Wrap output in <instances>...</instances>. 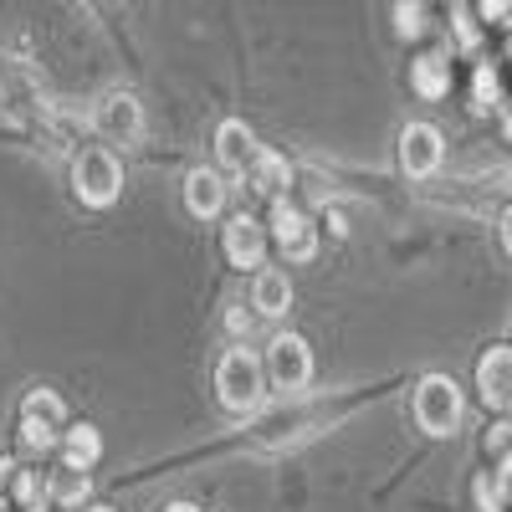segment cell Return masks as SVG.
Here are the masks:
<instances>
[{"mask_svg":"<svg viewBox=\"0 0 512 512\" xmlns=\"http://www.w3.org/2000/svg\"><path fill=\"white\" fill-rule=\"evenodd\" d=\"M262 359H256L251 349H226V359L216 364V390H221V405L246 415L262 405V390H267V379H262Z\"/></svg>","mask_w":512,"mask_h":512,"instance_id":"cell-1","label":"cell"},{"mask_svg":"<svg viewBox=\"0 0 512 512\" xmlns=\"http://www.w3.org/2000/svg\"><path fill=\"white\" fill-rule=\"evenodd\" d=\"M118 190H123V164L108 154V149H82L77 159H72V195L82 200V205H113L118 200Z\"/></svg>","mask_w":512,"mask_h":512,"instance_id":"cell-2","label":"cell"},{"mask_svg":"<svg viewBox=\"0 0 512 512\" xmlns=\"http://www.w3.org/2000/svg\"><path fill=\"white\" fill-rule=\"evenodd\" d=\"M415 420H420L425 436H451L461 425V390H456V379L425 374L420 390H415Z\"/></svg>","mask_w":512,"mask_h":512,"instance_id":"cell-3","label":"cell"},{"mask_svg":"<svg viewBox=\"0 0 512 512\" xmlns=\"http://www.w3.org/2000/svg\"><path fill=\"white\" fill-rule=\"evenodd\" d=\"M267 374H272L277 390H287V395L308 390V379H313V349H308V338H297V333L272 338V349H267Z\"/></svg>","mask_w":512,"mask_h":512,"instance_id":"cell-4","label":"cell"},{"mask_svg":"<svg viewBox=\"0 0 512 512\" xmlns=\"http://www.w3.org/2000/svg\"><path fill=\"white\" fill-rule=\"evenodd\" d=\"M272 236L282 246L287 262H313V251H318V226L303 216V210H292L287 200L272 205Z\"/></svg>","mask_w":512,"mask_h":512,"instance_id":"cell-5","label":"cell"},{"mask_svg":"<svg viewBox=\"0 0 512 512\" xmlns=\"http://www.w3.org/2000/svg\"><path fill=\"white\" fill-rule=\"evenodd\" d=\"M441 128L436 123H405V134H400V164H405V175L425 180V175H436L441 169Z\"/></svg>","mask_w":512,"mask_h":512,"instance_id":"cell-6","label":"cell"},{"mask_svg":"<svg viewBox=\"0 0 512 512\" xmlns=\"http://www.w3.org/2000/svg\"><path fill=\"white\" fill-rule=\"evenodd\" d=\"M477 390L492 410H512V349H487L477 364Z\"/></svg>","mask_w":512,"mask_h":512,"instance_id":"cell-7","label":"cell"},{"mask_svg":"<svg viewBox=\"0 0 512 512\" xmlns=\"http://www.w3.org/2000/svg\"><path fill=\"white\" fill-rule=\"evenodd\" d=\"M98 134L113 139V144H134V139L144 134V113H139V103L128 98V93L103 98V108H98Z\"/></svg>","mask_w":512,"mask_h":512,"instance_id":"cell-8","label":"cell"},{"mask_svg":"<svg viewBox=\"0 0 512 512\" xmlns=\"http://www.w3.org/2000/svg\"><path fill=\"white\" fill-rule=\"evenodd\" d=\"M262 251H267V226L256 216H231L226 221V256L236 267H262Z\"/></svg>","mask_w":512,"mask_h":512,"instance_id":"cell-9","label":"cell"},{"mask_svg":"<svg viewBox=\"0 0 512 512\" xmlns=\"http://www.w3.org/2000/svg\"><path fill=\"white\" fill-rule=\"evenodd\" d=\"M216 154H221V164L231 169V175H246V169L256 164V154H262V149H256L251 128L231 118V123H221V134H216Z\"/></svg>","mask_w":512,"mask_h":512,"instance_id":"cell-10","label":"cell"},{"mask_svg":"<svg viewBox=\"0 0 512 512\" xmlns=\"http://www.w3.org/2000/svg\"><path fill=\"white\" fill-rule=\"evenodd\" d=\"M185 205H190V216H200V221L221 216V205H226V180L216 175V169H195V175L185 180Z\"/></svg>","mask_w":512,"mask_h":512,"instance_id":"cell-11","label":"cell"},{"mask_svg":"<svg viewBox=\"0 0 512 512\" xmlns=\"http://www.w3.org/2000/svg\"><path fill=\"white\" fill-rule=\"evenodd\" d=\"M251 308L262 313V318H282V313L292 308V282H287V272H262V277H256Z\"/></svg>","mask_w":512,"mask_h":512,"instance_id":"cell-12","label":"cell"},{"mask_svg":"<svg viewBox=\"0 0 512 512\" xmlns=\"http://www.w3.org/2000/svg\"><path fill=\"white\" fill-rule=\"evenodd\" d=\"M410 82H415L420 98H446V93H451V62H446L441 52H425V57L410 67Z\"/></svg>","mask_w":512,"mask_h":512,"instance_id":"cell-13","label":"cell"},{"mask_svg":"<svg viewBox=\"0 0 512 512\" xmlns=\"http://www.w3.org/2000/svg\"><path fill=\"white\" fill-rule=\"evenodd\" d=\"M246 180H251L256 195L282 200V190L292 185V169H287V159H277V154H256V164L246 169Z\"/></svg>","mask_w":512,"mask_h":512,"instance_id":"cell-14","label":"cell"},{"mask_svg":"<svg viewBox=\"0 0 512 512\" xmlns=\"http://www.w3.org/2000/svg\"><path fill=\"white\" fill-rule=\"evenodd\" d=\"M62 466H77V472H88V466L103 456V436L93 431V425H77V431H67V441H62Z\"/></svg>","mask_w":512,"mask_h":512,"instance_id":"cell-15","label":"cell"},{"mask_svg":"<svg viewBox=\"0 0 512 512\" xmlns=\"http://www.w3.org/2000/svg\"><path fill=\"white\" fill-rule=\"evenodd\" d=\"M47 492L57 502H67V507H82V502H88V492H93V482H88V472H77V466H57Z\"/></svg>","mask_w":512,"mask_h":512,"instance_id":"cell-16","label":"cell"},{"mask_svg":"<svg viewBox=\"0 0 512 512\" xmlns=\"http://www.w3.org/2000/svg\"><path fill=\"white\" fill-rule=\"evenodd\" d=\"M21 415H31V420H41V425H52V431H57V425H62V400L52 395V390H31L26 400H21Z\"/></svg>","mask_w":512,"mask_h":512,"instance_id":"cell-17","label":"cell"},{"mask_svg":"<svg viewBox=\"0 0 512 512\" xmlns=\"http://www.w3.org/2000/svg\"><path fill=\"white\" fill-rule=\"evenodd\" d=\"M11 497H16L26 512H41V497H47V482H41V472H21V466H16V477H11Z\"/></svg>","mask_w":512,"mask_h":512,"instance_id":"cell-18","label":"cell"},{"mask_svg":"<svg viewBox=\"0 0 512 512\" xmlns=\"http://www.w3.org/2000/svg\"><path fill=\"white\" fill-rule=\"evenodd\" d=\"M507 482H502V472H487V477H477V512H502L507 507Z\"/></svg>","mask_w":512,"mask_h":512,"instance_id":"cell-19","label":"cell"},{"mask_svg":"<svg viewBox=\"0 0 512 512\" xmlns=\"http://www.w3.org/2000/svg\"><path fill=\"white\" fill-rule=\"evenodd\" d=\"M497 72L492 67H477V77H472V113H492L497 108Z\"/></svg>","mask_w":512,"mask_h":512,"instance_id":"cell-20","label":"cell"},{"mask_svg":"<svg viewBox=\"0 0 512 512\" xmlns=\"http://www.w3.org/2000/svg\"><path fill=\"white\" fill-rule=\"evenodd\" d=\"M21 446L36 451V456H47L57 446V431H52V425H41V420H31V415H21Z\"/></svg>","mask_w":512,"mask_h":512,"instance_id":"cell-21","label":"cell"},{"mask_svg":"<svg viewBox=\"0 0 512 512\" xmlns=\"http://www.w3.org/2000/svg\"><path fill=\"white\" fill-rule=\"evenodd\" d=\"M395 31L400 36H420L425 31V11L420 6H395Z\"/></svg>","mask_w":512,"mask_h":512,"instance_id":"cell-22","label":"cell"},{"mask_svg":"<svg viewBox=\"0 0 512 512\" xmlns=\"http://www.w3.org/2000/svg\"><path fill=\"white\" fill-rule=\"evenodd\" d=\"M507 441H512V425H507V420H502V425H492V431H487V446H492V451H502Z\"/></svg>","mask_w":512,"mask_h":512,"instance_id":"cell-23","label":"cell"},{"mask_svg":"<svg viewBox=\"0 0 512 512\" xmlns=\"http://www.w3.org/2000/svg\"><path fill=\"white\" fill-rule=\"evenodd\" d=\"M482 16H487V21H492V16H512V6H507V0H497V6L487 0V6H482Z\"/></svg>","mask_w":512,"mask_h":512,"instance_id":"cell-24","label":"cell"},{"mask_svg":"<svg viewBox=\"0 0 512 512\" xmlns=\"http://www.w3.org/2000/svg\"><path fill=\"white\" fill-rule=\"evenodd\" d=\"M502 246L512 251V205H507V216H502Z\"/></svg>","mask_w":512,"mask_h":512,"instance_id":"cell-25","label":"cell"},{"mask_svg":"<svg viewBox=\"0 0 512 512\" xmlns=\"http://www.w3.org/2000/svg\"><path fill=\"white\" fill-rule=\"evenodd\" d=\"M11 477H16V461H0V487H11Z\"/></svg>","mask_w":512,"mask_h":512,"instance_id":"cell-26","label":"cell"},{"mask_svg":"<svg viewBox=\"0 0 512 512\" xmlns=\"http://www.w3.org/2000/svg\"><path fill=\"white\" fill-rule=\"evenodd\" d=\"M164 512H200V507H190V502H175V507H164Z\"/></svg>","mask_w":512,"mask_h":512,"instance_id":"cell-27","label":"cell"},{"mask_svg":"<svg viewBox=\"0 0 512 512\" xmlns=\"http://www.w3.org/2000/svg\"><path fill=\"white\" fill-rule=\"evenodd\" d=\"M502 128H507V139H512V108H507V118H502Z\"/></svg>","mask_w":512,"mask_h":512,"instance_id":"cell-28","label":"cell"},{"mask_svg":"<svg viewBox=\"0 0 512 512\" xmlns=\"http://www.w3.org/2000/svg\"><path fill=\"white\" fill-rule=\"evenodd\" d=\"M93 512H113V507H93Z\"/></svg>","mask_w":512,"mask_h":512,"instance_id":"cell-29","label":"cell"},{"mask_svg":"<svg viewBox=\"0 0 512 512\" xmlns=\"http://www.w3.org/2000/svg\"><path fill=\"white\" fill-rule=\"evenodd\" d=\"M0 512H6V507H0Z\"/></svg>","mask_w":512,"mask_h":512,"instance_id":"cell-30","label":"cell"},{"mask_svg":"<svg viewBox=\"0 0 512 512\" xmlns=\"http://www.w3.org/2000/svg\"><path fill=\"white\" fill-rule=\"evenodd\" d=\"M507 52H512V47H507Z\"/></svg>","mask_w":512,"mask_h":512,"instance_id":"cell-31","label":"cell"}]
</instances>
